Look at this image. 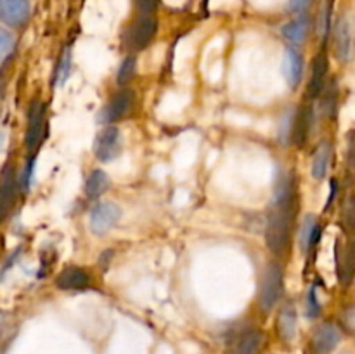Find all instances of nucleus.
<instances>
[{
	"label": "nucleus",
	"mask_w": 355,
	"mask_h": 354,
	"mask_svg": "<svg viewBox=\"0 0 355 354\" xmlns=\"http://www.w3.org/2000/svg\"><path fill=\"white\" fill-rule=\"evenodd\" d=\"M298 210H300L298 179L295 172H286L276 184L266 226L267 246L279 259H284L291 253Z\"/></svg>",
	"instance_id": "obj_1"
},
{
	"label": "nucleus",
	"mask_w": 355,
	"mask_h": 354,
	"mask_svg": "<svg viewBox=\"0 0 355 354\" xmlns=\"http://www.w3.org/2000/svg\"><path fill=\"white\" fill-rule=\"evenodd\" d=\"M284 294V269L277 260L266 267L260 281L259 305L263 312H270L281 302Z\"/></svg>",
	"instance_id": "obj_2"
},
{
	"label": "nucleus",
	"mask_w": 355,
	"mask_h": 354,
	"mask_svg": "<svg viewBox=\"0 0 355 354\" xmlns=\"http://www.w3.org/2000/svg\"><path fill=\"white\" fill-rule=\"evenodd\" d=\"M45 134H47V110H45V103L40 99L31 101L30 110H28V127H26V148L30 153H35L38 146L44 141Z\"/></svg>",
	"instance_id": "obj_3"
},
{
	"label": "nucleus",
	"mask_w": 355,
	"mask_h": 354,
	"mask_svg": "<svg viewBox=\"0 0 355 354\" xmlns=\"http://www.w3.org/2000/svg\"><path fill=\"white\" fill-rule=\"evenodd\" d=\"M121 130L116 125H106L97 132L96 139H94L92 151L99 162L107 163L118 158L121 153Z\"/></svg>",
	"instance_id": "obj_4"
},
{
	"label": "nucleus",
	"mask_w": 355,
	"mask_h": 354,
	"mask_svg": "<svg viewBox=\"0 0 355 354\" xmlns=\"http://www.w3.org/2000/svg\"><path fill=\"white\" fill-rule=\"evenodd\" d=\"M135 108V92L130 89H121L118 92L113 94L110 101L106 103V106L101 110L99 113V121L106 125H113L114 121H120L123 118H127L128 115L134 111Z\"/></svg>",
	"instance_id": "obj_5"
},
{
	"label": "nucleus",
	"mask_w": 355,
	"mask_h": 354,
	"mask_svg": "<svg viewBox=\"0 0 355 354\" xmlns=\"http://www.w3.org/2000/svg\"><path fill=\"white\" fill-rule=\"evenodd\" d=\"M121 210L113 201H101L90 208L89 228L94 235L104 236L120 222Z\"/></svg>",
	"instance_id": "obj_6"
},
{
	"label": "nucleus",
	"mask_w": 355,
	"mask_h": 354,
	"mask_svg": "<svg viewBox=\"0 0 355 354\" xmlns=\"http://www.w3.org/2000/svg\"><path fill=\"white\" fill-rule=\"evenodd\" d=\"M335 271L342 287H349L355 278V239H336Z\"/></svg>",
	"instance_id": "obj_7"
},
{
	"label": "nucleus",
	"mask_w": 355,
	"mask_h": 354,
	"mask_svg": "<svg viewBox=\"0 0 355 354\" xmlns=\"http://www.w3.org/2000/svg\"><path fill=\"white\" fill-rule=\"evenodd\" d=\"M92 285V274L85 267L68 266L55 276V287L62 292H87Z\"/></svg>",
	"instance_id": "obj_8"
},
{
	"label": "nucleus",
	"mask_w": 355,
	"mask_h": 354,
	"mask_svg": "<svg viewBox=\"0 0 355 354\" xmlns=\"http://www.w3.org/2000/svg\"><path fill=\"white\" fill-rule=\"evenodd\" d=\"M276 330L279 339L284 344H291L297 339V330H298V312L297 305L293 301L284 302L281 305L279 312L276 318Z\"/></svg>",
	"instance_id": "obj_9"
},
{
	"label": "nucleus",
	"mask_w": 355,
	"mask_h": 354,
	"mask_svg": "<svg viewBox=\"0 0 355 354\" xmlns=\"http://www.w3.org/2000/svg\"><path fill=\"white\" fill-rule=\"evenodd\" d=\"M30 0H0V21L7 26H23L30 17Z\"/></svg>",
	"instance_id": "obj_10"
},
{
	"label": "nucleus",
	"mask_w": 355,
	"mask_h": 354,
	"mask_svg": "<svg viewBox=\"0 0 355 354\" xmlns=\"http://www.w3.org/2000/svg\"><path fill=\"white\" fill-rule=\"evenodd\" d=\"M340 339H342L340 330L336 328L333 323L329 321L321 323V325L312 332V337H311L312 351H314L315 354H329L336 346H338Z\"/></svg>",
	"instance_id": "obj_11"
},
{
	"label": "nucleus",
	"mask_w": 355,
	"mask_h": 354,
	"mask_svg": "<svg viewBox=\"0 0 355 354\" xmlns=\"http://www.w3.org/2000/svg\"><path fill=\"white\" fill-rule=\"evenodd\" d=\"M312 124H314V111L311 106H300L295 110L293 132H291V144L304 148L311 137Z\"/></svg>",
	"instance_id": "obj_12"
},
{
	"label": "nucleus",
	"mask_w": 355,
	"mask_h": 354,
	"mask_svg": "<svg viewBox=\"0 0 355 354\" xmlns=\"http://www.w3.org/2000/svg\"><path fill=\"white\" fill-rule=\"evenodd\" d=\"M17 187H19V183L16 179V172H14L12 167L7 165L0 176V222L6 219V215L12 208Z\"/></svg>",
	"instance_id": "obj_13"
},
{
	"label": "nucleus",
	"mask_w": 355,
	"mask_h": 354,
	"mask_svg": "<svg viewBox=\"0 0 355 354\" xmlns=\"http://www.w3.org/2000/svg\"><path fill=\"white\" fill-rule=\"evenodd\" d=\"M283 75L286 78L288 85L291 89H297L302 83V76H304V58H302L300 52L295 47H286L284 49L283 56Z\"/></svg>",
	"instance_id": "obj_14"
},
{
	"label": "nucleus",
	"mask_w": 355,
	"mask_h": 354,
	"mask_svg": "<svg viewBox=\"0 0 355 354\" xmlns=\"http://www.w3.org/2000/svg\"><path fill=\"white\" fill-rule=\"evenodd\" d=\"M328 58L326 54H318L312 61V73H311V80H309V97L312 99H318L321 97L322 90L326 87V78H328Z\"/></svg>",
	"instance_id": "obj_15"
},
{
	"label": "nucleus",
	"mask_w": 355,
	"mask_h": 354,
	"mask_svg": "<svg viewBox=\"0 0 355 354\" xmlns=\"http://www.w3.org/2000/svg\"><path fill=\"white\" fill-rule=\"evenodd\" d=\"M266 344V333L260 328H250L238 337L234 354H259Z\"/></svg>",
	"instance_id": "obj_16"
},
{
	"label": "nucleus",
	"mask_w": 355,
	"mask_h": 354,
	"mask_svg": "<svg viewBox=\"0 0 355 354\" xmlns=\"http://www.w3.org/2000/svg\"><path fill=\"white\" fill-rule=\"evenodd\" d=\"M319 233H321V226H319L315 215H305L300 231H298V245H300L302 252L309 253L314 248L315 242H319Z\"/></svg>",
	"instance_id": "obj_17"
},
{
	"label": "nucleus",
	"mask_w": 355,
	"mask_h": 354,
	"mask_svg": "<svg viewBox=\"0 0 355 354\" xmlns=\"http://www.w3.org/2000/svg\"><path fill=\"white\" fill-rule=\"evenodd\" d=\"M111 179L103 169H94L90 170L89 176L85 179V186H83V191H85V196L89 200H99L103 194H106V191L110 189Z\"/></svg>",
	"instance_id": "obj_18"
},
{
	"label": "nucleus",
	"mask_w": 355,
	"mask_h": 354,
	"mask_svg": "<svg viewBox=\"0 0 355 354\" xmlns=\"http://www.w3.org/2000/svg\"><path fill=\"white\" fill-rule=\"evenodd\" d=\"M335 54L342 62L350 61L352 58V30L347 19H342L335 31Z\"/></svg>",
	"instance_id": "obj_19"
},
{
	"label": "nucleus",
	"mask_w": 355,
	"mask_h": 354,
	"mask_svg": "<svg viewBox=\"0 0 355 354\" xmlns=\"http://www.w3.org/2000/svg\"><path fill=\"white\" fill-rule=\"evenodd\" d=\"M331 155H333V146L328 141H322L321 144L315 148L314 156H312V165H311V174L315 180H322L328 176L329 163H331Z\"/></svg>",
	"instance_id": "obj_20"
},
{
	"label": "nucleus",
	"mask_w": 355,
	"mask_h": 354,
	"mask_svg": "<svg viewBox=\"0 0 355 354\" xmlns=\"http://www.w3.org/2000/svg\"><path fill=\"white\" fill-rule=\"evenodd\" d=\"M156 33V23L151 19H144L128 33V45L132 51H141L146 49L153 42Z\"/></svg>",
	"instance_id": "obj_21"
},
{
	"label": "nucleus",
	"mask_w": 355,
	"mask_h": 354,
	"mask_svg": "<svg viewBox=\"0 0 355 354\" xmlns=\"http://www.w3.org/2000/svg\"><path fill=\"white\" fill-rule=\"evenodd\" d=\"M309 28H311V21H309V16H298L295 19L288 21L283 28H281V33L286 38L290 44H302V42L307 38Z\"/></svg>",
	"instance_id": "obj_22"
},
{
	"label": "nucleus",
	"mask_w": 355,
	"mask_h": 354,
	"mask_svg": "<svg viewBox=\"0 0 355 354\" xmlns=\"http://www.w3.org/2000/svg\"><path fill=\"white\" fill-rule=\"evenodd\" d=\"M69 73H71V49H66L64 54L59 59L58 66H55L54 76H52V85H64Z\"/></svg>",
	"instance_id": "obj_23"
},
{
	"label": "nucleus",
	"mask_w": 355,
	"mask_h": 354,
	"mask_svg": "<svg viewBox=\"0 0 355 354\" xmlns=\"http://www.w3.org/2000/svg\"><path fill=\"white\" fill-rule=\"evenodd\" d=\"M135 73H137V59L134 56H127V58L121 61L120 68L116 73V82L120 87H127L128 83L134 80Z\"/></svg>",
	"instance_id": "obj_24"
},
{
	"label": "nucleus",
	"mask_w": 355,
	"mask_h": 354,
	"mask_svg": "<svg viewBox=\"0 0 355 354\" xmlns=\"http://www.w3.org/2000/svg\"><path fill=\"white\" fill-rule=\"evenodd\" d=\"M336 106H338V89H336V83H333L328 89L324 87V90H322L321 111L326 117H333L336 113Z\"/></svg>",
	"instance_id": "obj_25"
},
{
	"label": "nucleus",
	"mask_w": 355,
	"mask_h": 354,
	"mask_svg": "<svg viewBox=\"0 0 355 354\" xmlns=\"http://www.w3.org/2000/svg\"><path fill=\"white\" fill-rule=\"evenodd\" d=\"M305 314L309 319H315L321 314V302L318 297V287L309 288L307 295H305Z\"/></svg>",
	"instance_id": "obj_26"
},
{
	"label": "nucleus",
	"mask_w": 355,
	"mask_h": 354,
	"mask_svg": "<svg viewBox=\"0 0 355 354\" xmlns=\"http://www.w3.org/2000/svg\"><path fill=\"white\" fill-rule=\"evenodd\" d=\"M14 44H16L14 35L10 31H7L6 28L0 26V61L6 59L14 51Z\"/></svg>",
	"instance_id": "obj_27"
},
{
	"label": "nucleus",
	"mask_w": 355,
	"mask_h": 354,
	"mask_svg": "<svg viewBox=\"0 0 355 354\" xmlns=\"http://www.w3.org/2000/svg\"><path fill=\"white\" fill-rule=\"evenodd\" d=\"M343 222L349 231H355V198L349 196L343 207Z\"/></svg>",
	"instance_id": "obj_28"
},
{
	"label": "nucleus",
	"mask_w": 355,
	"mask_h": 354,
	"mask_svg": "<svg viewBox=\"0 0 355 354\" xmlns=\"http://www.w3.org/2000/svg\"><path fill=\"white\" fill-rule=\"evenodd\" d=\"M33 170H35V155L31 156L30 160H28L26 167H24V172L23 176H21V187H23L24 193H28V189H30L31 183H33Z\"/></svg>",
	"instance_id": "obj_29"
},
{
	"label": "nucleus",
	"mask_w": 355,
	"mask_h": 354,
	"mask_svg": "<svg viewBox=\"0 0 355 354\" xmlns=\"http://www.w3.org/2000/svg\"><path fill=\"white\" fill-rule=\"evenodd\" d=\"M347 163L350 169H355V130H352L347 137Z\"/></svg>",
	"instance_id": "obj_30"
},
{
	"label": "nucleus",
	"mask_w": 355,
	"mask_h": 354,
	"mask_svg": "<svg viewBox=\"0 0 355 354\" xmlns=\"http://www.w3.org/2000/svg\"><path fill=\"white\" fill-rule=\"evenodd\" d=\"M309 2H311V0H288L286 7L290 12H302V10L307 9Z\"/></svg>",
	"instance_id": "obj_31"
},
{
	"label": "nucleus",
	"mask_w": 355,
	"mask_h": 354,
	"mask_svg": "<svg viewBox=\"0 0 355 354\" xmlns=\"http://www.w3.org/2000/svg\"><path fill=\"white\" fill-rule=\"evenodd\" d=\"M343 323H345L350 330H355V305H350V307L343 312Z\"/></svg>",
	"instance_id": "obj_32"
},
{
	"label": "nucleus",
	"mask_w": 355,
	"mask_h": 354,
	"mask_svg": "<svg viewBox=\"0 0 355 354\" xmlns=\"http://www.w3.org/2000/svg\"><path fill=\"white\" fill-rule=\"evenodd\" d=\"M336 191H338V183H336L335 179H331V183H329V196H328V200H326L324 210H328V208L331 207L333 200H335V196H336Z\"/></svg>",
	"instance_id": "obj_33"
}]
</instances>
